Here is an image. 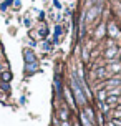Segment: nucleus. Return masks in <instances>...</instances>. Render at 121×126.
Segmentation results:
<instances>
[{
	"label": "nucleus",
	"mask_w": 121,
	"mask_h": 126,
	"mask_svg": "<svg viewBox=\"0 0 121 126\" xmlns=\"http://www.w3.org/2000/svg\"><path fill=\"white\" fill-rule=\"evenodd\" d=\"M60 118H61L63 121H66V118H68V113H66V110H61V111H60Z\"/></svg>",
	"instance_id": "nucleus-15"
},
{
	"label": "nucleus",
	"mask_w": 121,
	"mask_h": 126,
	"mask_svg": "<svg viewBox=\"0 0 121 126\" xmlns=\"http://www.w3.org/2000/svg\"><path fill=\"white\" fill-rule=\"evenodd\" d=\"M38 70V62L35 63H25V73H28V75H32V73H35Z\"/></svg>",
	"instance_id": "nucleus-7"
},
{
	"label": "nucleus",
	"mask_w": 121,
	"mask_h": 126,
	"mask_svg": "<svg viewBox=\"0 0 121 126\" xmlns=\"http://www.w3.org/2000/svg\"><path fill=\"white\" fill-rule=\"evenodd\" d=\"M120 73H121V71H120Z\"/></svg>",
	"instance_id": "nucleus-22"
},
{
	"label": "nucleus",
	"mask_w": 121,
	"mask_h": 126,
	"mask_svg": "<svg viewBox=\"0 0 121 126\" xmlns=\"http://www.w3.org/2000/svg\"><path fill=\"white\" fill-rule=\"evenodd\" d=\"M85 114H86V118H88L93 125H95V113H93V110L91 108H86V111H85Z\"/></svg>",
	"instance_id": "nucleus-10"
},
{
	"label": "nucleus",
	"mask_w": 121,
	"mask_h": 126,
	"mask_svg": "<svg viewBox=\"0 0 121 126\" xmlns=\"http://www.w3.org/2000/svg\"><path fill=\"white\" fill-rule=\"evenodd\" d=\"M53 7H55V8H58V10H60V8H61V3H60V2H58V0H53Z\"/></svg>",
	"instance_id": "nucleus-17"
},
{
	"label": "nucleus",
	"mask_w": 121,
	"mask_h": 126,
	"mask_svg": "<svg viewBox=\"0 0 121 126\" xmlns=\"http://www.w3.org/2000/svg\"><path fill=\"white\" fill-rule=\"evenodd\" d=\"M80 120H81V123H83L85 126H93V123H91V121H90L88 118H86V114H85V113L80 114Z\"/></svg>",
	"instance_id": "nucleus-12"
},
{
	"label": "nucleus",
	"mask_w": 121,
	"mask_h": 126,
	"mask_svg": "<svg viewBox=\"0 0 121 126\" xmlns=\"http://www.w3.org/2000/svg\"><path fill=\"white\" fill-rule=\"evenodd\" d=\"M23 23H25V27H30V25H32V22H30V20H28V18H27L25 22H23Z\"/></svg>",
	"instance_id": "nucleus-18"
},
{
	"label": "nucleus",
	"mask_w": 121,
	"mask_h": 126,
	"mask_svg": "<svg viewBox=\"0 0 121 126\" xmlns=\"http://www.w3.org/2000/svg\"><path fill=\"white\" fill-rule=\"evenodd\" d=\"M103 86H105L106 90H113V88L121 86V76H118V78H109L108 81L103 83Z\"/></svg>",
	"instance_id": "nucleus-3"
},
{
	"label": "nucleus",
	"mask_w": 121,
	"mask_h": 126,
	"mask_svg": "<svg viewBox=\"0 0 121 126\" xmlns=\"http://www.w3.org/2000/svg\"><path fill=\"white\" fill-rule=\"evenodd\" d=\"M2 80H3V81H10V80H12V75H10V71H3V73H2Z\"/></svg>",
	"instance_id": "nucleus-13"
},
{
	"label": "nucleus",
	"mask_w": 121,
	"mask_h": 126,
	"mask_svg": "<svg viewBox=\"0 0 121 126\" xmlns=\"http://www.w3.org/2000/svg\"><path fill=\"white\" fill-rule=\"evenodd\" d=\"M120 110H121V105H120Z\"/></svg>",
	"instance_id": "nucleus-20"
},
{
	"label": "nucleus",
	"mask_w": 121,
	"mask_h": 126,
	"mask_svg": "<svg viewBox=\"0 0 121 126\" xmlns=\"http://www.w3.org/2000/svg\"><path fill=\"white\" fill-rule=\"evenodd\" d=\"M0 68H2V66H0Z\"/></svg>",
	"instance_id": "nucleus-21"
},
{
	"label": "nucleus",
	"mask_w": 121,
	"mask_h": 126,
	"mask_svg": "<svg viewBox=\"0 0 121 126\" xmlns=\"http://www.w3.org/2000/svg\"><path fill=\"white\" fill-rule=\"evenodd\" d=\"M83 85H85V83H83L80 78L71 76V91L75 94V100H76L78 105H85V103H86V94H85Z\"/></svg>",
	"instance_id": "nucleus-1"
},
{
	"label": "nucleus",
	"mask_w": 121,
	"mask_h": 126,
	"mask_svg": "<svg viewBox=\"0 0 121 126\" xmlns=\"http://www.w3.org/2000/svg\"><path fill=\"white\" fill-rule=\"evenodd\" d=\"M90 2H95V3H101L103 0H90Z\"/></svg>",
	"instance_id": "nucleus-19"
},
{
	"label": "nucleus",
	"mask_w": 121,
	"mask_h": 126,
	"mask_svg": "<svg viewBox=\"0 0 121 126\" xmlns=\"http://www.w3.org/2000/svg\"><path fill=\"white\" fill-rule=\"evenodd\" d=\"M108 66H103V68H98L95 71V76L96 78H105V76H108Z\"/></svg>",
	"instance_id": "nucleus-8"
},
{
	"label": "nucleus",
	"mask_w": 121,
	"mask_h": 126,
	"mask_svg": "<svg viewBox=\"0 0 121 126\" xmlns=\"http://www.w3.org/2000/svg\"><path fill=\"white\" fill-rule=\"evenodd\" d=\"M12 2H13V0H5V2H3V3L0 5V8H2V10H5V8H7V7H8V5H10Z\"/></svg>",
	"instance_id": "nucleus-16"
},
{
	"label": "nucleus",
	"mask_w": 121,
	"mask_h": 126,
	"mask_svg": "<svg viewBox=\"0 0 121 126\" xmlns=\"http://www.w3.org/2000/svg\"><path fill=\"white\" fill-rule=\"evenodd\" d=\"M61 32H63V28H61L60 25H57V27H55V30H53V35H55V38H53V42H55V43L58 42V37L61 35Z\"/></svg>",
	"instance_id": "nucleus-9"
},
{
	"label": "nucleus",
	"mask_w": 121,
	"mask_h": 126,
	"mask_svg": "<svg viewBox=\"0 0 121 126\" xmlns=\"http://www.w3.org/2000/svg\"><path fill=\"white\" fill-rule=\"evenodd\" d=\"M100 12H101V5H100V3H95V7H90L86 15H85V22H86V23L95 22V18L100 15Z\"/></svg>",
	"instance_id": "nucleus-2"
},
{
	"label": "nucleus",
	"mask_w": 121,
	"mask_h": 126,
	"mask_svg": "<svg viewBox=\"0 0 121 126\" xmlns=\"http://www.w3.org/2000/svg\"><path fill=\"white\" fill-rule=\"evenodd\" d=\"M108 33H109V37H113V38H118L121 35L120 30H118V27H116L115 23H109L108 25Z\"/></svg>",
	"instance_id": "nucleus-6"
},
{
	"label": "nucleus",
	"mask_w": 121,
	"mask_h": 126,
	"mask_svg": "<svg viewBox=\"0 0 121 126\" xmlns=\"http://www.w3.org/2000/svg\"><path fill=\"white\" fill-rule=\"evenodd\" d=\"M120 2H121V0H120Z\"/></svg>",
	"instance_id": "nucleus-23"
},
{
	"label": "nucleus",
	"mask_w": 121,
	"mask_h": 126,
	"mask_svg": "<svg viewBox=\"0 0 121 126\" xmlns=\"http://www.w3.org/2000/svg\"><path fill=\"white\" fill-rule=\"evenodd\" d=\"M23 57H25V63H35V62H38L37 57H35V53H33L32 50H25V51H23Z\"/></svg>",
	"instance_id": "nucleus-5"
},
{
	"label": "nucleus",
	"mask_w": 121,
	"mask_h": 126,
	"mask_svg": "<svg viewBox=\"0 0 121 126\" xmlns=\"http://www.w3.org/2000/svg\"><path fill=\"white\" fill-rule=\"evenodd\" d=\"M103 35H105V25H101L100 28H98V32H96V37L98 38H101Z\"/></svg>",
	"instance_id": "nucleus-14"
},
{
	"label": "nucleus",
	"mask_w": 121,
	"mask_h": 126,
	"mask_svg": "<svg viewBox=\"0 0 121 126\" xmlns=\"http://www.w3.org/2000/svg\"><path fill=\"white\" fill-rule=\"evenodd\" d=\"M108 71H118V73H120L121 71V63H111L108 66Z\"/></svg>",
	"instance_id": "nucleus-11"
},
{
	"label": "nucleus",
	"mask_w": 121,
	"mask_h": 126,
	"mask_svg": "<svg viewBox=\"0 0 121 126\" xmlns=\"http://www.w3.org/2000/svg\"><path fill=\"white\" fill-rule=\"evenodd\" d=\"M118 51H120L118 47H115V45H113V47H109L108 50H106V58H108L109 62H115V57L118 55Z\"/></svg>",
	"instance_id": "nucleus-4"
}]
</instances>
